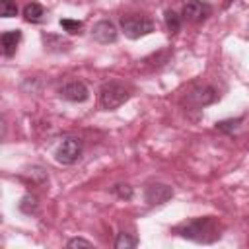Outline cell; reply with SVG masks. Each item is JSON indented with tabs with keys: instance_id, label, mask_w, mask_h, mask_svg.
Wrapping results in <instances>:
<instances>
[{
	"instance_id": "obj_1",
	"label": "cell",
	"mask_w": 249,
	"mask_h": 249,
	"mask_svg": "<svg viewBox=\"0 0 249 249\" xmlns=\"http://www.w3.org/2000/svg\"><path fill=\"white\" fill-rule=\"evenodd\" d=\"M175 233L196 243H214L216 239L222 237V226L218 224L216 218L204 216V218H195L179 224L175 228Z\"/></svg>"
},
{
	"instance_id": "obj_2",
	"label": "cell",
	"mask_w": 249,
	"mask_h": 249,
	"mask_svg": "<svg viewBox=\"0 0 249 249\" xmlns=\"http://www.w3.org/2000/svg\"><path fill=\"white\" fill-rule=\"evenodd\" d=\"M128 97H130L128 89L119 82H107L99 89V105L107 111H113V109L121 107Z\"/></svg>"
},
{
	"instance_id": "obj_3",
	"label": "cell",
	"mask_w": 249,
	"mask_h": 249,
	"mask_svg": "<svg viewBox=\"0 0 249 249\" xmlns=\"http://www.w3.org/2000/svg\"><path fill=\"white\" fill-rule=\"evenodd\" d=\"M119 23H121V31L128 39H140V37L154 31V21L150 18H144V16H138V14L123 16Z\"/></svg>"
},
{
	"instance_id": "obj_4",
	"label": "cell",
	"mask_w": 249,
	"mask_h": 249,
	"mask_svg": "<svg viewBox=\"0 0 249 249\" xmlns=\"http://www.w3.org/2000/svg\"><path fill=\"white\" fill-rule=\"evenodd\" d=\"M80 156H82V140L76 138V136L64 138V140L58 144L56 152H54V160H56L58 163H62V165H72V163H76V161L80 160Z\"/></svg>"
},
{
	"instance_id": "obj_5",
	"label": "cell",
	"mask_w": 249,
	"mask_h": 249,
	"mask_svg": "<svg viewBox=\"0 0 249 249\" xmlns=\"http://www.w3.org/2000/svg\"><path fill=\"white\" fill-rule=\"evenodd\" d=\"M212 14V6L204 0H189L183 8V18L191 23H200Z\"/></svg>"
},
{
	"instance_id": "obj_6",
	"label": "cell",
	"mask_w": 249,
	"mask_h": 249,
	"mask_svg": "<svg viewBox=\"0 0 249 249\" xmlns=\"http://www.w3.org/2000/svg\"><path fill=\"white\" fill-rule=\"evenodd\" d=\"M91 37L101 45H109V43H115L119 39V29L113 21L101 19L91 27Z\"/></svg>"
},
{
	"instance_id": "obj_7",
	"label": "cell",
	"mask_w": 249,
	"mask_h": 249,
	"mask_svg": "<svg viewBox=\"0 0 249 249\" xmlns=\"http://www.w3.org/2000/svg\"><path fill=\"white\" fill-rule=\"evenodd\" d=\"M173 196V189L165 183H150L144 191V200L150 204V206H156V204H163L167 202L169 198Z\"/></svg>"
},
{
	"instance_id": "obj_8",
	"label": "cell",
	"mask_w": 249,
	"mask_h": 249,
	"mask_svg": "<svg viewBox=\"0 0 249 249\" xmlns=\"http://www.w3.org/2000/svg\"><path fill=\"white\" fill-rule=\"evenodd\" d=\"M58 93H60L62 99L72 101V103H82V101H86V99L89 97V89H88L86 84L80 82V80H74V82L64 84Z\"/></svg>"
},
{
	"instance_id": "obj_9",
	"label": "cell",
	"mask_w": 249,
	"mask_h": 249,
	"mask_svg": "<svg viewBox=\"0 0 249 249\" xmlns=\"http://www.w3.org/2000/svg\"><path fill=\"white\" fill-rule=\"evenodd\" d=\"M218 99V91L212 88V86H198L195 88L191 93H189V101L195 105V107H204V105H210Z\"/></svg>"
},
{
	"instance_id": "obj_10",
	"label": "cell",
	"mask_w": 249,
	"mask_h": 249,
	"mask_svg": "<svg viewBox=\"0 0 249 249\" xmlns=\"http://www.w3.org/2000/svg\"><path fill=\"white\" fill-rule=\"evenodd\" d=\"M21 41V31L19 29H10V31H4L2 37H0V45H2V53L4 56H12L18 49Z\"/></svg>"
},
{
	"instance_id": "obj_11",
	"label": "cell",
	"mask_w": 249,
	"mask_h": 249,
	"mask_svg": "<svg viewBox=\"0 0 249 249\" xmlns=\"http://www.w3.org/2000/svg\"><path fill=\"white\" fill-rule=\"evenodd\" d=\"M43 45L51 53H62V51L70 49V41L64 39L62 35H54V33H45L43 35Z\"/></svg>"
},
{
	"instance_id": "obj_12",
	"label": "cell",
	"mask_w": 249,
	"mask_h": 249,
	"mask_svg": "<svg viewBox=\"0 0 249 249\" xmlns=\"http://www.w3.org/2000/svg\"><path fill=\"white\" fill-rule=\"evenodd\" d=\"M43 16H45V8H43L41 4H37V2H29V4L23 8V18H25L27 21H31V23L41 21Z\"/></svg>"
},
{
	"instance_id": "obj_13",
	"label": "cell",
	"mask_w": 249,
	"mask_h": 249,
	"mask_svg": "<svg viewBox=\"0 0 249 249\" xmlns=\"http://www.w3.org/2000/svg\"><path fill=\"white\" fill-rule=\"evenodd\" d=\"M163 21H165V29H167L169 33H177L179 27H181V18H179L173 10H165V14H163Z\"/></svg>"
},
{
	"instance_id": "obj_14",
	"label": "cell",
	"mask_w": 249,
	"mask_h": 249,
	"mask_svg": "<svg viewBox=\"0 0 249 249\" xmlns=\"http://www.w3.org/2000/svg\"><path fill=\"white\" fill-rule=\"evenodd\" d=\"M136 245H138V239L132 237L130 233H124V231L117 233V239H115V247L117 249H132Z\"/></svg>"
},
{
	"instance_id": "obj_15",
	"label": "cell",
	"mask_w": 249,
	"mask_h": 249,
	"mask_svg": "<svg viewBox=\"0 0 249 249\" xmlns=\"http://www.w3.org/2000/svg\"><path fill=\"white\" fill-rule=\"evenodd\" d=\"M19 210L23 214H35L37 212V198L33 195H25L21 200H19Z\"/></svg>"
},
{
	"instance_id": "obj_16",
	"label": "cell",
	"mask_w": 249,
	"mask_h": 249,
	"mask_svg": "<svg viewBox=\"0 0 249 249\" xmlns=\"http://www.w3.org/2000/svg\"><path fill=\"white\" fill-rule=\"evenodd\" d=\"M60 27H62L64 31H68L70 35H76V33H82L84 23L78 21V19H68V18H64V19H60Z\"/></svg>"
},
{
	"instance_id": "obj_17",
	"label": "cell",
	"mask_w": 249,
	"mask_h": 249,
	"mask_svg": "<svg viewBox=\"0 0 249 249\" xmlns=\"http://www.w3.org/2000/svg\"><path fill=\"white\" fill-rule=\"evenodd\" d=\"M0 14H2V18L18 16V4L14 0H0Z\"/></svg>"
},
{
	"instance_id": "obj_18",
	"label": "cell",
	"mask_w": 249,
	"mask_h": 249,
	"mask_svg": "<svg viewBox=\"0 0 249 249\" xmlns=\"http://www.w3.org/2000/svg\"><path fill=\"white\" fill-rule=\"evenodd\" d=\"M113 193H115L119 198H124V200L132 198V187L126 185V183H119V185H115V187H113Z\"/></svg>"
},
{
	"instance_id": "obj_19",
	"label": "cell",
	"mask_w": 249,
	"mask_h": 249,
	"mask_svg": "<svg viewBox=\"0 0 249 249\" xmlns=\"http://www.w3.org/2000/svg\"><path fill=\"white\" fill-rule=\"evenodd\" d=\"M241 123V119H228V121H220L216 123V128L222 132H231L233 128H237V124Z\"/></svg>"
},
{
	"instance_id": "obj_20",
	"label": "cell",
	"mask_w": 249,
	"mask_h": 249,
	"mask_svg": "<svg viewBox=\"0 0 249 249\" xmlns=\"http://www.w3.org/2000/svg\"><path fill=\"white\" fill-rule=\"evenodd\" d=\"M91 245H93L91 241L82 239V237H74V239H70V241L66 243V247H91Z\"/></svg>"
},
{
	"instance_id": "obj_21",
	"label": "cell",
	"mask_w": 249,
	"mask_h": 249,
	"mask_svg": "<svg viewBox=\"0 0 249 249\" xmlns=\"http://www.w3.org/2000/svg\"><path fill=\"white\" fill-rule=\"evenodd\" d=\"M228 2H231V0H228Z\"/></svg>"
}]
</instances>
